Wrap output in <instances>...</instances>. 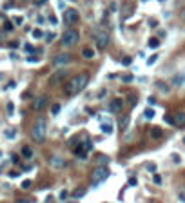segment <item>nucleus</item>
<instances>
[{
	"mask_svg": "<svg viewBox=\"0 0 185 203\" xmlns=\"http://www.w3.org/2000/svg\"><path fill=\"white\" fill-rule=\"evenodd\" d=\"M87 82H89V76L85 74V73H82V74H76V76H73L67 83H65V87H64V91L67 93V94H78L80 91H84L85 89V85H87Z\"/></svg>",
	"mask_w": 185,
	"mask_h": 203,
	"instance_id": "nucleus-1",
	"label": "nucleus"
},
{
	"mask_svg": "<svg viewBox=\"0 0 185 203\" xmlns=\"http://www.w3.org/2000/svg\"><path fill=\"white\" fill-rule=\"evenodd\" d=\"M31 134H33V140L35 142L42 143L44 138H45V122L44 120H36L35 125H33V129H31Z\"/></svg>",
	"mask_w": 185,
	"mask_h": 203,
	"instance_id": "nucleus-2",
	"label": "nucleus"
},
{
	"mask_svg": "<svg viewBox=\"0 0 185 203\" xmlns=\"http://www.w3.org/2000/svg\"><path fill=\"white\" fill-rule=\"evenodd\" d=\"M78 40H80V34H78V31H74V29H67V31H64V34H62V44H64L65 47L78 44Z\"/></svg>",
	"mask_w": 185,
	"mask_h": 203,
	"instance_id": "nucleus-3",
	"label": "nucleus"
},
{
	"mask_svg": "<svg viewBox=\"0 0 185 203\" xmlns=\"http://www.w3.org/2000/svg\"><path fill=\"white\" fill-rule=\"evenodd\" d=\"M93 38L96 42V47H100V49H105L107 44H109V33L104 31V29H96L93 33Z\"/></svg>",
	"mask_w": 185,
	"mask_h": 203,
	"instance_id": "nucleus-4",
	"label": "nucleus"
},
{
	"mask_svg": "<svg viewBox=\"0 0 185 203\" xmlns=\"http://www.w3.org/2000/svg\"><path fill=\"white\" fill-rule=\"evenodd\" d=\"M109 169L107 167H104V165H100V167H96L94 171H93V183L94 185H98V183H102V182H105L107 178H109Z\"/></svg>",
	"mask_w": 185,
	"mask_h": 203,
	"instance_id": "nucleus-5",
	"label": "nucleus"
},
{
	"mask_svg": "<svg viewBox=\"0 0 185 203\" xmlns=\"http://www.w3.org/2000/svg\"><path fill=\"white\" fill-rule=\"evenodd\" d=\"M64 18H65V22H67V24H76V22H78V18H80V15H78V11H76V9H65Z\"/></svg>",
	"mask_w": 185,
	"mask_h": 203,
	"instance_id": "nucleus-6",
	"label": "nucleus"
},
{
	"mask_svg": "<svg viewBox=\"0 0 185 203\" xmlns=\"http://www.w3.org/2000/svg\"><path fill=\"white\" fill-rule=\"evenodd\" d=\"M69 62H71V54H67V53L56 54V56L53 58V64H55V65H65V64H69Z\"/></svg>",
	"mask_w": 185,
	"mask_h": 203,
	"instance_id": "nucleus-7",
	"label": "nucleus"
},
{
	"mask_svg": "<svg viewBox=\"0 0 185 203\" xmlns=\"http://www.w3.org/2000/svg\"><path fill=\"white\" fill-rule=\"evenodd\" d=\"M65 76H67V69H60V71H56V73H55V74L49 78V83H51V85H55V83L62 82Z\"/></svg>",
	"mask_w": 185,
	"mask_h": 203,
	"instance_id": "nucleus-8",
	"label": "nucleus"
},
{
	"mask_svg": "<svg viewBox=\"0 0 185 203\" xmlns=\"http://www.w3.org/2000/svg\"><path fill=\"white\" fill-rule=\"evenodd\" d=\"M49 165H51L53 169H64V167H65V160H64L62 156H51V158H49Z\"/></svg>",
	"mask_w": 185,
	"mask_h": 203,
	"instance_id": "nucleus-9",
	"label": "nucleus"
},
{
	"mask_svg": "<svg viewBox=\"0 0 185 203\" xmlns=\"http://www.w3.org/2000/svg\"><path fill=\"white\" fill-rule=\"evenodd\" d=\"M173 125H176V127H185V113H176V114H173Z\"/></svg>",
	"mask_w": 185,
	"mask_h": 203,
	"instance_id": "nucleus-10",
	"label": "nucleus"
},
{
	"mask_svg": "<svg viewBox=\"0 0 185 203\" xmlns=\"http://www.w3.org/2000/svg\"><path fill=\"white\" fill-rule=\"evenodd\" d=\"M47 105V96H38L35 102H33V109L35 111H40V109H44Z\"/></svg>",
	"mask_w": 185,
	"mask_h": 203,
	"instance_id": "nucleus-11",
	"label": "nucleus"
},
{
	"mask_svg": "<svg viewBox=\"0 0 185 203\" xmlns=\"http://www.w3.org/2000/svg\"><path fill=\"white\" fill-rule=\"evenodd\" d=\"M122 107H124V102H122L120 98H114V100L109 103V111H111V113H120Z\"/></svg>",
	"mask_w": 185,
	"mask_h": 203,
	"instance_id": "nucleus-12",
	"label": "nucleus"
},
{
	"mask_svg": "<svg viewBox=\"0 0 185 203\" xmlns=\"http://www.w3.org/2000/svg\"><path fill=\"white\" fill-rule=\"evenodd\" d=\"M82 56L87 58V60H93V58H94V51H93L91 47H84V49H82Z\"/></svg>",
	"mask_w": 185,
	"mask_h": 203,
	"instance_id": "nucleus-13",
	"label": "nucleus"
},
{
	"mask_svg": "<svg viewBox=\"0 0 185 203\" xmlns=\"http://www.w3.org/2000/svg\"><path fill=\"white\" fill-rule=\"evenodd\" d=\"M22 156L27 158V160H31V158H33V149H31L29 145H24V147H22Z\"/></svg>",
	"mask_w": 185,
	"mask_h": 203,
	"instance_id": "nucleus-14",
	"label": "nucleus"
},
{
	"mask_svg": "<svg viewBox=\"0 0 185 203\" xmlns=\"http://www.w3.org/2000/svg\"><path fill=\"white\" fill-rule=\"evenodd\" d=\"M162 134H164V133H162V129H160V127H153V129H151V136H153L154 140L162 138Z\"/></svg>",
	"mask_w": 185,
	"mask_h": 203,
	"instance_id": "nucleus-15",
	"label": "nucleus"
},
{
	"mask_svg": "<svg viewBox=\"0 0 185 203\" xmlns=\"http://www.w3.org/2000/svg\"><path fill=\"white\" fill-rule=\"evenodd\" d=\"M183 83H185V76L176 74V76L173 78V85H178V87H180V85H183Z\"/></svg>",
	"mask_w": 185,
	"mask_h": 203,
	"instance_id": "nucleus-16",
	"label": "nucleus"
},
{
	"mask_svg": "<svg viewBox=\"0 0 185 203\" xmlns=\"http://www.w3.org/2000/svg\"><path fill=\"white\" fill-rule=\"evenodd\" d=\"M74 154H76L78 158H82V160H85V158H87V152L84 151V147H76V149H74Z\"/></svg>",
	"mask_w": 185,
	"mask_h": 203,
	"instance_id": "nucleus-17",
	"label": "nucleus"
},
{
	"mask_svg": "<svg viewBox=\"0 0 185 203\" xmlns=\"http://www.w3.org/2000/svg\"><path fill=\"white\" fill-rule=\"evenodd\" d=\"M71 196L76 198V200H78V198H84V196H85V189H76V191H73Z\"/></svg>",
	"mask_w": 185,
	"mask_h": 203,
	"instance_id": "nucleus-18",
	"label": "nucleus"
},
{
	"mask_svg": "<svg viewBox=\"0 0 185 203\" xmlns=\"http://www.w3.org/2000/svg\"><path fill=\"white\" fill-rule=\"evenodd\" d=\"M149 47H151V49L160 47V40H158V38H151V40H149Z\"/></svg>",
	"mask_w": 185,
	"mask_h": 203,
	"instance_id": "nucleus-19",
	"label": "nucleus"
},
{
	"mask_svg": "<svg viewBox=\"0 0 185 203\" xmlns=\"http://www.w3.org/2000/svg\"><path fill=\"white\" fill-rule=\"evenodd\" d=\"M100 129H102V131H104L105 134H111V133H113V125H111V123H104V125H102Z\"/></svg>",
	"mask_w": 185,
	"mask_h": 203,
	"instance_id": "nucleus-20",
	"label": "nucleus"
},
{
	"mask_svg": "<svg viewBox=\"0 0 185 203\" xmlns=\"http://www.w3.org/2000/svg\"><path fill=\"white\" fill-rule=\"evenodd\" d=\"M127 123H129V116H124V118L120 120V129H122V131H125Z\"/></svg>",
	"mask_w": 185,
	"mask_h": 203,
	"instance_id": "nucleus-21",
	"label": "nucleus"
},
{
	"mask_svg": "<svg viewBox=\"0 0 185 203\" xmlns=\"http://www.w3.org/2000/svg\"><path fill=\"white\" fill-rule=\"evenodd\" d=\"M144 116H145L147 120H153V118H154V111H153V109H145V113H144Z\"/></svg>",
	"mask_w": 185,
	"mask_h": 203,
	"instance_id": "nucleus-22",
	"label": "nucleus"
},
{
	"mask_svg": "<svg viewBox=\"0 0 185 203\" xmlns=\"http://www.w3.org/2000/svg\"><path fill=\"white\" fill-rule=\"evenodd\" d=\"M5 109H7V116H13V113H15V105H13L11 102L5 105Z\"/></svg>",
	"mask_w": 185,
	"mask_h": 203,
	"instance_id": "nucleus-23",
	"label": "nucleus"
},
{
	"mask_svg": "<svg viewBox=\"0 0 185 203\" xmlns=\"http://www.w3.org/2000/svg\"><path fill=\"white\" fill-rule=\"evenodd\" d=\"M60 103H55V105H51V114H58L60 113Z\"/></svg>",
	"mask_w": 185,
	"mask_h": 203,
	"instance_id": "nucleus-24",
	"label": "nucleus"
},
{
	"mask_svg": "<svg viewBox=\"0 0 185 203\" xmlns=\"http://www.w3.org/2000/svg\"><path fill=\"white\" fill-rule=\"evenodd\" d=\"M156 60H158V54H151V56L147 58V65H153Z\"/></svg>",
	"mask_w": 185,
	"mask_h": 203,
	"instance_id": "nucleus-25",
	"label": "nucleus"
},
{
	"mask_svg": "<svg viewBox=\"0 0 185 203\" xmlns=\"http://www.w3.org/2000/svg\"><path fill=\"white\" fill-rule=\"evenodd\" d=\"M13 29H15V27H13V24H11V22H4V31H7V33H9V31H13Z\"/></svg>",
	"mask_w": 185,
	"mask_h": 203,
	"instance_id": "nucleus-26",
	"label": "nucleus"
},
{
	"mask_svg": "<svg viewBox=\"0 0 185 203\" xmlns=\"http://www.w3.org/2000/svg\"><path fill=\"white\" fill-rule=\"evenodd\" d=\"M33 36H35V38H42V36H44V33H42L40 29H35V31H33Z\"/></svg>",
	"mask_w": 185,
	"mask_h": 203,
	"instance_id": "nucleus-27",
	"label": "nucleus"
},
{
	"mask_svg": "<svg viewBox=\"0 0 185 203\" xmlns=\"http://www.w3.org/2000/svg\"><path fill=\"white\" fill-rule=\"evenodd\" d=\"M122 64H124V65H131V64H133V58H131V56H125V58L122 60Z\"/></svg>",
	"mask_w": 185,
	"mask_h": 203,
	"instance_id": "nucleus-28",
	"label": "nucleus"
},
{
	"mask_svg": "<svg viewBox=\"0 0 185 203\" xmlns=\"http://www.w3.org/2000/svg\"><path fill=\"white\" fill-rule=\"evenodd\" d=\"M5 136H7V138H15V136H16V131H15V129H13V131L9 129V131H5Z\"/></svg>",
	"mask_w": 185,
	"mask_h": 203,
	"instance_id": "nucleus-29",
	"label": "nucleus"
},
{
	"mask_svg": "<svg viewBox=\"0 0 185 203\" xmlns=\"http://www.w3.org/2000/svg\"><path fill=\"white\" fill-rule=\"evenodd\" d=\"M158 87H160V89H162L164 93H169V87H167L165 83H162V82H160V83H158Z\"/></svg>",
	"mask_w": 185,
	"mask_h": 203,
	"instance_id": "nucleus-30",
	"label": "nucleus"
},
{
	"mask_svg": "<svg viewBox=\"0 0 185 203\" xmlns=\"http://www.w3.org/2000/svg\"><path fill=\"white\" fill-rule=\"evenodd\" d=\"M153 182H154L156 185H162V178H160L158 174H154V178H153Z\"/></svg>",
	"mask_w": 185,
	"mask_h": 203,
	"instance_id": "nucleus-31",
	"label": "nucleus"
},
{
	"mask_svg": "<svg viewBox=\"0 0 185 203\" xmlns=\"http://www.w3.org/2000/svg\"><path fill=\"white\" fill-rule=\"evenodd\" d=\"M147 171H149V172H154V171H156V165H154V163H149V165H147Z\"/></svg>",
	"mask_w": 185,
	"mask_h": 203,
	"instance_id": "nucleus-32",
	"label": "nucleus"
},
{
	"mask_svg": "<svg viewBox=\"0 0 185 203\" xmlns=\"http://www.w3.org/2000/svg\"><path fill=\"white\" fill-rule=\"evenodd\" d=\"M29 187H31V182H29V180L22 182V189H29Z\"/></svg>",
	"mask_w": 185,
	"mask_h": 203,
	"instance_id": "nucleus-33",
	"label": "nucleus"
},
{
	"mask_svg": "<svg viewBox=\"0 0 185 203\" xmlns=\"http://www.w3.org/2000/svg\"><path fill=\"white\" fill-rule=\"evenodd\" d=\"M118 9V5H116V2H113L111 5H109V11H116Z\"/></svg>",
	"mask_w": 185,
	"mask_h": 203,
	"instance_id": "nucleus-34",
	"label": "nucleus"
},
{
	"mask_svg": "<svg viewBox=\"0 0 185 203\" xmlns=\"http://www.w3.org/2000/svg\"><path fill=\"white\" fill-rule=\"evenodd\" d=\"M58 198H60V200H65V198H67V191H62V192H60V196H58Z\"/></svg>",
	"mask_w": 185,
	"mask_h": 203,
	"instance_id": "nucleus-35",
	"label": "nucleus"
},
{
	"mask_svg": "<svg viewBox=\"0 0 185 203\" xmlns=\"http://www.w3.org/2000/svg\"><path fill=\"white\" fill-rule=\"evenodd\" d=\"M49 22H51V24H58V20H56V16H49Z\"/></svg>",
	"mask_w": 185,
	"mask_h": 203,
	"instance_id": "nucleus-36",
	"label": "nucleus"
},
{
	"mask_svg": "<svg viewBox=\"0 0 185 203\" xmlns=\"http://www.w3.org/2000/svg\"><path fill=\"white\" fill-rule=\"evenodd\" d=\"M18 174H20V172H16V171H11V172H9V176H11V178H16Z\"/></svg>",
	"mask_w": 185,
	"mask_h": 203,
	"instance_id": "nucleus-37",
	"label": "nucleus"
},
{
	"mask_svg": "<svg viewBox=\"0 0 185 203\" xmlns=\"http://www.w3.org/2000/svg\"><path fill=\"white\" fill-rule=\"evenodd\" d=\"M129 185L134 187V185H136V178H131V180H129Z\"/></svg>",
	"mask_w": 185,
	"mask_h": 203,
	"instance_id": "nucleus-38",
	"label": "nucleus"
},
{
	"mask_svg": "<svg viewBox=\"0 0 185 203\" xmlns=\"http://www.w3.org/2000/svg\"><path fill=\"white\" fill-rule=\"evenodd\" d=\"M25 51H29V53H33V51H35V47H33V45H25Z\"/></svg>",
	"mask_w": 185,
	"mask_h": 203,
	"instance_id": "nucleus-39",
	"label": "nucleus"
},
{
	"mask_svg": "<svg viewBox=\"0 0 185 203\" xmlns=\"http://www.w3.org/2000/svg\"><path fill=\"white\" fill-rule=\"evenodd\" d=\"M154 103H156V100L153 96H149V105H154Z\"/></svg>",
	"mask_w": 185,
	"mask_h": 203,
	"instance_id": "nucleus-40",
	"label": "nucleus"
},
{
	"mask_svg": "<svg viewBox=\"0 0 185 203\" xmlns=\"http://www.w3.org/2000/svg\"><path fill=\"white\" fill-rule=\"evenodd\" d=\"M164 120H165V122H167V123H173V116H165V118H164Z\"/></svg>",
	"mask_w": 185,
	"mask_h": 203,
	"instance_id": "nucleus-41",
	"label": "nucleus"
},
{
	"mask_svg": "<svg viewBox=\"0 0 185 203\" xmlns=\"http://www.w3.org/2000/svg\"><path fill=\"white\" fill-rule=\"evenodd\" d=\"M16 203H31V201H27V200H18Z\"/></svg>",
	"mask_w": 185,
	"mask_h": 203,
	"instance_id": "nucleus-42",
	"label": "nucleus"
},
{
	"mask_svg": "<svg viewBox=\"0 0 185 203\" xmlns=\"http://www.w3.org/2000/svg\"><path fill=\"white\" fill-rule=\"evenodd\" d=\"M45 2H47V0H38V4H45Z\"/></svg>",
	"mask_w": 185,
	"mask_h": 203,
	"instance_id": "nucleus-43",
	"label": "nucleus"
},
{
	"mask_svg": "<svg viewBox=\"0 0 185 203\" xmlns=\"http://www.w3.org/2000/svg\"><path fill=\"white\" fill-rule=\"evenodd\" d=\"M182 18H185V9L182 11Z\"/></svg>",
	"mask_w": 185,
	"mask_h": 203,
	"instance_id": "nucleus-44",
	"label": "nucleus"
},
{
	"mask_svg": "<svg viewBox=\"0 0 185 203\" xmlns=\"http://www.w3.org/2000/svg\"><path fill=\"white\" fill-rule=\"evenodd\" d=\"M69 203H78V201H69Z\"/></svg>",
	"mask_w": 185,
	"mask_h": 203,
	"instance_id": "nucleus-45",
	"label": "nucleus"
},
{
	"mask_svg": "<svg viewBox=\"0 0 185 203\" xmlns=\"http://www.w3.org/2000/svg\"><path fill=\"white\" fill-rule=\"evenodd\" d=\"M183 143H185V136H183Z\"/></svg>",
	"mask_w": 185,
	"mask_h": 203,
	"instance_id": "nucleus-46",
	"label": "nucleus"
},
{
	"mask_svg": "<svg viewBox=\"0 0 185 203\" xmlns=\"http://www.w3.org/2000/svg\"><path fill=\"white\" fill-rule=\"evenodd\" d=\"M160 2H165V0H160Z\"/></svg>",
	"mask_w": 185,
	"mask_h": 203,
	"instance_id": "nucleus-47",
	"label": "nucleus"
}]
</instances>
